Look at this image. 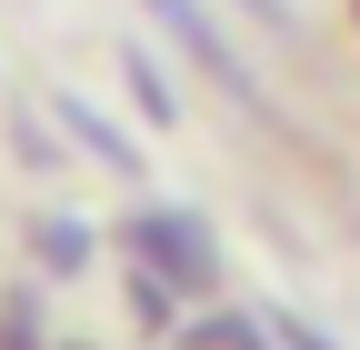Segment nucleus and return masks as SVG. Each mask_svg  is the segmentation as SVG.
<instances>
[{"instance_id": "f03ea898", "label": "nucleus", "mask_w": 360, "mask_h": 350, "mask_svg": "<svg viewBox=\"0 0 360 350\" xmlns=\"http://www.w3.org/2000/svg\"><path fill=\"white\" fill-rule=\"evenodd\" d=\"M141 250H160V260H170V271L191 280V290L210 280V250H200V231H180V221H141Z\"/></svg>"}, {"instance_id": "20e7f679", "label": "nucleus", "mask_w": 360, "mask_h": 350, "mask_svg": "<svg viewBox=\"0 0 360 350\" xmlns=\"http://www.w3.org/2000/svg\"><path fill=\"white\" fill-rule=\"evenodd\" d=\"M250 20H270V30H290V0H240Z\"/></svg>"}, {"instance_id": "f257e3e1", "label": "nucleus", "mask_w": 360, "mask_h": 350, "mask_svg": "<svg viewBox=\"0 0 360 350\" xmlns=\"http://www.w3.org/2000/svg\"><path fill=\"white\" fill-rule=\"evenodd\" d=\"M150 11L170 20V40H180V51H191L200 70H220V80H231L240 101H260V91H250V70H240V51H231V40H220V20L200 11V0H150Z\"/></svg>"}, {"instance_id": "7ed1b4c3", "label": "nucleus", "mask_w": 360, "mask_h": 350, "mask_svg": "<svg viewBox=\"0 0 360 350\" xmlns=\"http://www.w3.org/2000/svg\"><path fill=\"white\" fill-rule=\"evenodd\" d=\"M80 250H90V240H80V231H60V221L40 231V260H51V271H80Z\"/></svg>"}]
</instances>
